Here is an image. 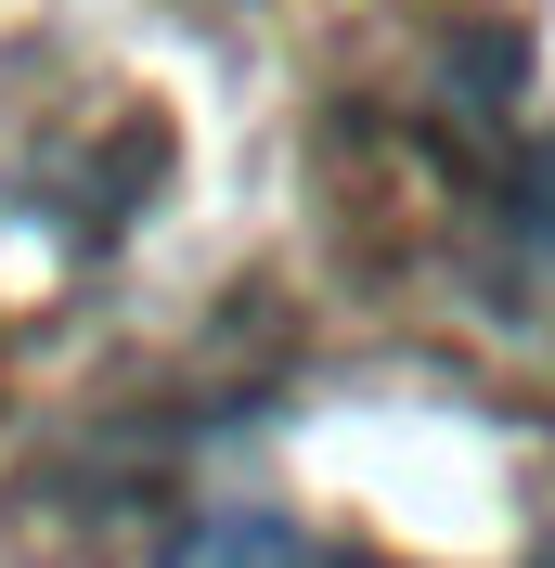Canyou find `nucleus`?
<instances>
[{"label":"nucleus","mask_w":555,"mask_h":568,"mask_svg":"<svg viewBox=\"0 0 555 568\" xmlns=\"http://www.w3.org/2000/svg\"><path fill=\"white\" fill-rule=\"evenodd\" d=\"M169 568H375V556H349L323 530H284V517H208V530L169 542Z\"/></svg>","instance_id":"1"}]
</instances>
